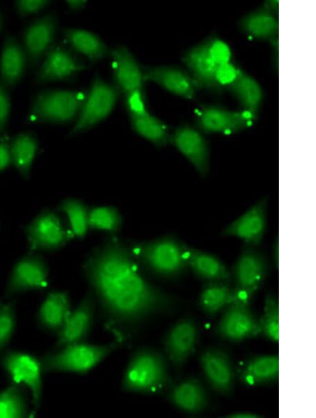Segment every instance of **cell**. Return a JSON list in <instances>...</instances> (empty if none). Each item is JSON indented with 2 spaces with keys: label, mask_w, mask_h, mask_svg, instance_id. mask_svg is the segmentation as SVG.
Returning <instances> with one entry per match:
<instances>
[{
  "label": "cell",
  "mask_w": 316,
  "mask_h": 418,
  "mask_svg": "<svg viewBox=\"0 0 316 418\" xmlns=\"http://www.w3.org/2000/svg\"><path fill=\"white\" fill-rule=\"evenodd\" d=\"M278 239H277L276 241L274 243V247H273V258H274V261H275V264L277 267H278V259H279V246H278Z\"/></svg>",
  "instance_id": "7dc6e473"
},
{
  "label": "cell",
  "mask_w": 316,
  "mask_h": 418,
  "mask_svg": "<svg viewBox=\"0 0 316 418\" xmlns=\"http://www.w3.org/2000/svg\"><path fill=\"white\" fill-rule=\"evenodd\" d=\"M119 91L96 77L86 94L84 101L77 121L70 131L71 134L84 132L105 120L112 111L119 97Z\"/></svg>",
  "instance_id": "52a82bcc"
},
{
  "label": "cell",
  "mask_w": 316,
  "mask_h": 418,
  "mask_svg": "<svg viewBox=\"0 0 316 418\" xmlns=\"http://www.w3.org/2000/svg\"><path fill=\"white\" fill-rule=\"evenodd\" d=\"M279 302L275 296L268 294L264 303L263 314L258 321L261 334L272 341H279Z\"/></svg>",
  "instance_id": "8d00e7d4"
},
{
  "label": "cell",
  "mask_w": 316,
  "mask_h": 418,
  "mask_svg": "<svg viewBox=\"0 0 316 418\" xmlns=\"http://www.w3.org/2000/svg\"><path fill=\"white\" fill-rule=\"evenodd\" d=\"M57 30V18L46 14L29 23L23 32L22 46L28 65L37 66L53 46Z\"/></svg>",
  "instance_id": "4fadbf2b"
},
{
  "label": "cell",
  "mask_w": 316,
  "mask_h": 418,
  "mask_svg": "<svg viewBox=\"0 0 316 418\" xmlns=\"http://www.w3.org/2000/svg\"><path fill=\"white\" fill-rule=\"evenodd\" d=\"M228 87L244 110L256 116L263 97L261 87L256 80L240 70Z\"/></svg>",
  "instance_id": "4dcf8cb0"
},
{
  "label": "cell",
  "mask_w": 316,
  "mask_h": 418,
  "mask_svg": "<svg viewBox=\"0 0 316 418\" xmlns=\"http://www.w3.org/2000/svg\"><path fill=\"white\" fill-rule=\"evenodd\" d=\"M16 324L15 304L10 302L0 307V353L8 346Z\"/></svg>",
  "instance_id": "74e56055"
},
{
  "label": "cell",
  "mask_w": 316,
  "mask_h": 418,
  "mask_svg": "<svg viewBox=\"0 0 316 418\" xmlns=\"http://www.w3.org/2000/svg\"><path fill=\"white\" fill-rule=\"evenodd\" d=\"M267 224L268 198L265 197L229 224L222 234L239 239L246 245L258 246L263 239Z\"/></svg>",
  "instance_id": "5bb4252c"
},
{
  "label": "cell",
  "mask_w": 316,
  "mask_h": 418,
  "mask_svg": "<svg viewBox=\"0 0 316 418\" xmlns=\"http://www.w3.org/2000/svg\"><path fill=\"white\" fill-rule=\"evenodd\" d=\"M84 271L107 328L120 340L151 316L178 305L173 296L147 280L131 248L114 236L95 249Z\"/></svg>",
  "instance_id": "6da1fadb"
},
{
  "label": "cell",
  "mask_w": 316,
  "mask_h": 418,
  "mask_svg": "<svg viewBox=\"0 0 316 418\" xmlns=\"http://www.w3.org/2000/svg\"><path fill=\"white\" fill-rule=\"evenodd\" d=\"M259 415L251 412H237L230 414L231 418H257Z\"/></svg>",
  "instance_id": "bcb514c9"
},
{
  "label": "cell",
  "mask_w": 316,
  "mask_h": 418,
  "mask_svg": "<svg viewBox=\"0 0 316 418\" xmlns=\"http://www.w3.org/2000/svg\"><path fill=\"white\" fill-rule=\"evenodd\" d=\"M237 300L228 281L207 282L199 296V306L209 316H214Z\"/></svg>",
  "instance_id": "83f0119b"
},
{
  "label": "cell",
  "mask_w": 316,
  "mask_h": 418,
  "mask_svg": "<svg viewBox=\"0 0 316 418\" xmlns=\"http://www.w3.org/2000/svg\"><path fill=\"white\" fill-rule=\"evenodd\" d=\"M25 232L32 250H55L70 238L59 217L49 210L37 215L27 226Z\"/></svg>",
  "instance_id": "7c38bea8"
},
{
  "label": "cell",
  "mask_w": 316,
  "mask_h": 418,
  "mask_svg": "<svg viewBox=\"0 0 316 418\" xmlns=\"http://www.w3.org/2000/svg\"><path fill=\"white\" fill-rule=\"evenodd\" d=\"M59 209L67 215L72 234L78 238L85 236L89 228L87 206L77 199L67 198L60 203Z\"/></svg>",
  "instance_id": "e575fe53"
},
{
  "label": "cell",
  "mask_w": 316,
  "mask_h": 418,
  "mask_svg": "<svg viewBox=\"0 0 316 418\" xmlns=\"http://www.w3.org/2000/svg\"><path fill=\"white\" fill-rule=\"evenodd\" d=\"M239 25L242 32L258 39L274 40L278 33V21L266 6L244 15Z\"/></svg>",
  "instance_id": "f1b7e54d"
},
{
  "label": "cell",
  "mask_w": 316,
  "mask_h": 418,
  "mask_svg": "<svg viewBox=\"0 0 316 418\" xmlns=\"http://www.w3.org/2000/svg\"><path fill=\"white\" fill-rule=\"evenodd\" d=\"M27 56L22 44L11 35L5 37L0 55V80L7 87H13L22 78Z\"/></svg>",
  "instance_id": "d4e9b609"
},
{
  "label": "cell",
  "mask_w": 316,
  "mask_h": 418,
  "mask_svg": "<svg viewBox=\"0 0 316 418\" xmlns=\"http://www.w3.org/2000/svg\"><path fill=\"white\" fill-rule=\"evenodd\" d=\"M63 36L75 51L86 56L92 62L104 58L108 53L105 43L96 34L78 28H67Z\"/></svg>",
  "instance_id": "f546056e"
},
{
  "label": "cell",
  "mask_w": 316,
  "mask_h": 418,
  "mask_svg": "<svg viewBox=\"0 0 316 418\" xmlns=\"http://www.w3.org/2000/svg\"><path fill=\"white\" fill-rule=\"evenodd\" d=\"M119 341L91 344L85 341L57 348L40 359L43 372H71L84 374L116 350Z\"/></svg>",
  "instance_id": "277c9868"
},
{
  "label": "cell",
  "mask_w": 316,
  "mask_h": 418,
  "mask_svg": "<svg viewBox=\"0 0 316 418\" xmlns=\"http://www.w3.org/2000/svg\"><path fill=\"white\" fill-rule=\"evenodd\" d=\"M27 414V402L20 386L12 384L0 391V418H22Z\"/></svg>",
  "instance_id": "836d02e7"
},
{
  "label": "cell",
  "mask_w": 316,
  "mask_h": 418,
  "mask_svg": "<svg viewBox=\"0 0 316 418\" xmlns=\"http://www.w3.org/2000/svg\"><path fill=\"white\" fill-rule=\"evenodd\" d=\"M203 374L211 387L217 393L228 395L235 386V373L229 354L220 348L204 350L199 356Z\"/></svg>",
  "instance_id": "2e32d148"
},
{
  "label": "cell",
  "mask_w": 316,
  "mask_h": 418,
  "mask_svg": "<svg viewBox=\"0 0 316 418\" xmlns=\"http://www.w3.org/2000/svg\"><path fill=\"white\" fill-rule=\"evenodd\" d=\"M48 269L39 256L29 255L18 260L14 265L6 289V294H14L41 290L48 286Z\"/></svg>",
  "instance_id": "9a60e30c"
},
{
  "label": "cell",
  "mask_w": 316,
  "mask_h": 418,
  "mask_svg": "<svg viewBox=\"0 0 316 418\" xmlns=\"http://www.w3.org/2000/svg\"><path fill=\"white\" fill-rule=\"evenodd\" d=\"M256 247L246 245L230 272L237 300L249 302L268 275L267 258Z\"/></svg>",
  "instance_id": "8992f818"
},
{
  "label": "cell",
  "mask_w": 316,
  "mask_h": 418,
  "mask_svg": "<svg viewBox=\"0 0 316 418\" xmlns=\"http://www.w3.org/2000/svg\"><path fill=\"white\" fill-rule=\"evenodd\" d=\"M7 88L0 80V134L6 127L11 108L10 95Z\"/></svg>",
  "instance_id": "60d3db41"
},
{
  "label": "cell",
  "mask_w": 316,
  "mask_h": 418,
  "mask_svg": "<svg viewBox=\"0 0 316 418\" xmlns=\"http://www.w3.org/2000/svg\"><path fill=\"white\" fill-rule=\"evenodd\" d=\"M209 52L211 58L218 65L230 62V49L221 39H210Z\"/></svg>",
  "instance_id": "f35d334b"
},
{
  "label": "cell",
  "mask_w": 316,
  "mask_h": 418,
  "mask_svg": "<svg viewBox=\"0 0 316 418\" xmlns=\"http://www.w3.org/2000/svg\"><path fill=\"white\" fill-rule=\"evenodd\" d=\"M126 103L130 115H140L147 112L141 91H135L126 94Z\"/></svg>",
  "instance_id": "b9f144b4"
},
{
  "label": "cell",
  "mask_w": 316,
  "mask_h": 418,
  "mask_svg": "<svg viewBox=\"0 0 316 418\" xmlns=\"http://www.w3.org/2000/svg\"><path fill=\"white\" fill-rule=\"evenodd\" d=\"M169 401L180 410L190 414L204 411L209 405L208 393L196 378H187L174 385L169 393Z\"/></svg>",
  "instance_id": "603a6c76"
},
{
  "label": "cell",
  "mask_w": 316,
  "mask_h": 418,
  "mask_svg": "<svg viewBox=\"0 0 316 418\" xmlns=\"http://www.w3.org/2000/svg\"><path fill=\"white\" fill-rule=\"evenodd\" d=\"M184 253L188 269L204 281H229L231 272L215 255L184 244Z\"/></svg>",
  "instance_id": "cb8c5ba5"
},
{
  "label": "cell",
  "mask_w": 316,
  "mask_h": 418,
  "mask_svg": "<svg viewBox=\"0 0 316 418\" xmlns=\"http://www.w3.org/2000/svg\"><path fill=\"white\" fill-rule=\"evenodd\" d=\"M170 142L192 165L200 176L207 175L210 168V150L200 131L189 125L180 126L171 135Z\"/></svg>",
  "instance_id": "ac0fdd59"
},
{
  "label": "cell",
  "mask_w": 316,
  "mask_h": 418,
  "mask_svg": "<svg viewBox=\"0 0 316 418\" xmlns=\"http://www.w3.org/2000/svg\"><path fill=\"white\" fill-rule=\"evenodd\" d=\"M239 70L231 62L218 65L216 72L218 84L220 87L228 86L235 80Z\"/></svg>",
  "instance_id": "7bdbcfd3"
},
{
  "label": "cell",
  "mask_w": 316,
  "mask_h": 418,
  "mask_svg": "<svg viewBox=\"0 0 316 418\" xmlns=\"http://www.w3.org/2000/svg\"><path fill=\"white\" fill-rule=\"evenodd\" d=\"M96 300L90 290L79 304L71 310L64 325L57 334V348L84 342L91 329Z\"/></svg>",
  "instance_id": "e0dca14e"
},
{
  "label": "cell",
  "mask_w": 316,
  "mask_h": 418,
  "mask_svg": "<svg viewBox=\"0 0 316 418\" xmlns=\"http://www.w3.org/2000/svg\"><path fill=\"white\" fill-rule=\"evenodd\" d=\"M1 306V302H0V307Z\"/></svg>",
  "instance_id": "681fc988"
},
{
  "label": "cell",
  "mask_w": 316,
  "mask_h": 418,
  "mask_svg": "<svg viewBox=\"0 0 316 418\" xmlns=\"http://www.w3.org/2000/svg\"><path fill=\"white\" fill-rule=\"evenodd\" d=\"M2 25H3V18H2L1 13L0 12V31L1 30Z\"/></svg>",
  "instance_id": "c3c4849f"
},
{
  "label": "cell",
  "mask_w": 316,
  "mask_h": 418,
  "mask_svg": "<svg viewBox=\"0 0 316 418\" xmlns=\"http://www.w3.org/2000/svg\"><path fill=\"white\" fill-rule=\"evenodd\" d=\"M184 244L175 236L167 235L134 244L130 248L145 270L158 277L175 279L188 270Z\"/></svg>",
  "instance_id": "3957f363"
},
{
  "label": "cell",
  "mask_w": 316,
  "mask_h": 418,
  "mask_svg": "<svg viewBox=\"0 0 316 418\" xmlns=\"http://www.w3.org/2000/svg\"><path fill=\"white\" fill-rule=\"evenodd\" d=\"M86 94L81 91L48 89L39 92L30 108L34 122L65 124L77 118Z\"/></svg>",
  "instance_id": "5b68a950"
},
{
  "label": "cell",
  "mask_w": 316,
  "mask_h": 418,
  "mask_svg": "<svg viewBox=\"0 0 316 418\" xmlns=\"http://www.w3.org/2000/svg\"><path fill=\"white\" fill-rule=\"evenodd\" d=\"M198 327L191 317L176 322L163 340L166 359L176 369L182 368L192 354L198 341Z\"/></svg>",
  "instance_id": "30bf717a"
},
{
  "label": "cell",
  "mask_w": 316,
  "mask_h": 418,
  "mask_svg": "<svg viewBox=\"0 0 316 418\" xmlns=\"http://www.w3.org/2000/svg\"><path fill=\"white\" fill-rule=\"evenodd\" d=\"M0 364L12 384L29 390L33 404L38 407L42 395L43 372L39 360L25 352L8 350L1 355Z\"/></svg>",
  "instance_id": "ba28073f"
},
{
  "label": "cell",
  "mask_w": 316,
  "mask_h": 418,
  "mask_svg": "<svg viewBox=\"0 0 316 418\" xmlns=\"http://www.w3.org/2000/svg\"><path fill=\"white\" fill-rule=\"evenodd\" d=\"M171 384L166 358L150 348L137 349L124 370L122 388L131 393L155 394Z\"/></svg>",
  "instance_id": "7a4b0ae2"
},
{
  "label": "cell",
  "mask_w": 316,
  "mask_h": 418,
  "mask_svg": "<svg viewBox=\"0 0 316 418\" xmlns=\"http://www.w3.org/2000/svg\"><path fill=\"white\" fill-rule=\"evenodd\" d=\"M112 68L117 88L125 96L135 91H143V72L131 51L120 46L111 51Z\"/></svg>",
  "instance_id": "44dd1931"
},
{
  "label": "cell",
  "mask_w": 316,
  "mask_h": 418,
  "mask_svg": "<svg viewBox=\"0 0 316 418\" xmlns=\"http://www.w3.org/2000/svg\"><path fill=\"white\" fill-rule=\"evenodd\" d=\"M133 130L140 137L157 146H164L170 142L167 126L148 111L140 115H130Z\"/></svg>",
  "instance_id": "d6a6232c"
},
{
  "label": "cell",
  "mask_w": 316,
  "mask_h": 418,
  "mask_svg": "<svg viewBox=\"0 0 316 418\" xmlns=\"http://www.w3.org/2000/svg\"><path fill=\"white\" fill-rule=\"evenodd\" d=\"M12 163L20 174L27 177L35 158L38 143L29 133L16 135L9 144Z\"/></svg>",
  "instance_id": "1f68e13d"
},
{
  "label": "cell",
  "mask_w": 316,
  "mask_h": 418,
  "mask_svg": "<svg viewBox=\"0 0 316 418\" xmlns=\"http://www.w3.org/2000/svg\"><path fill=\"white\" fill-rule=\"evenodd\" d=\"M65 2L67 4V6H68V8L73 11H79V10L83 8L87 3L86 1H77V0L66 1Z\"/></svg>",
  "instance_id": "f6af8a7d"
},
{
  "label": "cell",
  "mask_w": 316,
  "mask_h": 418,
  "mask_svg": "<svg viewBox=\"0 0 316 418\" xmlns=\"http://www.w3.org/2000/svg\"><path fill=\"white\" fill-rule=\"evenodd\" d=\"M70 311L68 293L62 291H52L47 295L38 310L37 322L44 330L58 334Z\"/></svg>",
  "instance_id": "484cf974"
},
{
  "label": "cell",
  "mask_w": 316,
  "mask_h": 418,
  "mask_svg": "<svg viewBox=\"0 0 316 418\" xmlns=\"http://www.w3.org/2000/svg\"><path fill=\"white\" fill-rule=\"evenodd\" d=\"M256 116L246 110H230L218 106L203 108L196 119V126L201 132L231 134L252 125Z\"/></svg>",
  "instance_id": "8fae6325"
},
{
  "label": "cell",
  "mask_w": 316,
  "mask_h": 418,
  "mask_svg": "<svg viewBox=\"0 0 316 418\" xmlns=\"http://www.w3.org/2000/svg\"><path fill=\"white\" fill-rule=\"evenodd\" d=\"M12 163L10 146L7 142H0V170Z\"/></svg>",
  "instance_id": "ee69618b"
},
{
  "label": "cell",
  "mask_w": 316,
  "mask_h": 418,
  "mask_svg": "<svg viewBox=\"0 0 316 418\" xmlns=\"http://www.w3.org/2000/svg\"><path fill=\"white\" fill-rule=\"evenodd\" d=\"M84 68V65L66 47L53 46L43 59L36 80L39 84L62 81Z\"/></svg>",
  "instance_id": "ffe728a7"
},
{
  "label": "cell",
  "mask_w": 316,
  "mask_h": 418,
  "mask_svg": "<svg viewBox=\"0 0 316 418\" xmlns=\"http://www.w3.org/2000/svg\"><path fill=\"white\" fill-rule=\"evenodd\" d=\"M279 376V357L261 355L249 360L239 371V379L247 386H254L275 381Z\"/></svg>",
  "instance_id": "4316f807"
},
{
  "label": "cell",
  "mask_w": 316,
  "mask_h": 418,
  "mask_svg": "<svg viewBox=\"0 0 316 418\" xmlns=\"http://www.w3.org/2000/svg\"><path fill=\"white\" fill-rule=\"evenodd\" d=\"M49 4V1L44 0H19L15 1V6L20 16L26 17L39 12Z\"/></svg>",
  "instance_id": "ab89813d"
},
{
  "label": "cell",
  "mask_w": 316,
  "mask_h": 418,
  "mask_svg": "<svg viewBox=\"0 0 316 418\" xmlns=\"http://www.w3.org/2000/svg\"><path fill=\"white\" fill-rule=\"evenodd\" d=\"M216 333L233 342L242 341L261 334L259 322L249 306V302L237 300L225 308Z\"/></svg>",
  "instance_id": "9c48e42d"
},
{
  "label": "cell",
  "mask_w": 316,
  "mask_h": 418,
  "mask_svg": "<svg viewBox=\"0 0 316 418\" xmlns=\"http://www.w3.org/2000/svg\"><path fill=\"white\" fill-rule=\"evenodd\" d=\"M209 46L208 39L187 51L182 60L196 87L218 91L221 88L216 78L218 65L211 56Z\"/></svg>",
  "instance_id": "d6986e66"
},
{
  "label": "cell",
  "mask_w": 316,
  "mask_h": 418,
  "mask_svg": "<svg viewBox=\"0 0 316 418\" xmlns=\"http://www.w3.org/2000/svg\"><path fill=\"white\" fill-rule=\"evenodd\" d=\"M144 79L152 82L166 91L185 99H192L196 87L189 74L173 66H156L143 72Z\"/></svg>",
  "instance_id": "7402d4cb"
},
{
  "label": "cell",
  "mask_w": 316,
  "mask_h": 418,
  "mask_svg": "<svg viewBox=\"0 0 316 418\" xmlns=\"http://www.w3.org/2000/svg\"><path fill=\"white\" fill-rule=\"evenodd\" d=\"M122 217L118 210L112 206H97L89 209V228L116 232L122 225Z\"/></svg>",
  "instance_id": "d590c367"
}]
</instances>
